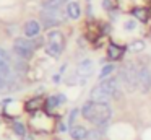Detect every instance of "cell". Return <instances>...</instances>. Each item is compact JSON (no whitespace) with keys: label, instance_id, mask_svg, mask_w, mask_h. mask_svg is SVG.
Here are the masks:
<instances>
[{"label":"cell","instance_id":"30bf717a","mask_svg":"<svg viewBox=\"0 0 151 140\" xmlns=\"http://www.w3.org/2000/svg\"><path fill=\"white\" fill-rule=\"evenodd\" d=\"M65 13L68 18L72 20H78L80 15H81V7H80L78 2H68L65 7Z\"/></svg>","mask_w":151,"mask_h":140},{"label":"cell","instance_id":"9c48e42d","mask_svg":"<svg viewBox=\"0 0 151 140\" xmlns=\"http://www.w3.org/2000/svg\"><path fill=\"white\" fill-rule=\"evenodd\" d=\"M89 98H91V101H96V103H107V101H111V96H109V94L106 93V91L102 90L99 85L91 90Z\"/></svg>","mask_w":151,"mask_h":140},{"label":"cell","instance_id":"277c9868","mask_svg":"<svg viewBox=\"0 0 151 140\" xmlns=\"http://www.w3.org/2000/svg\"><path fill=\"white\" fill-rule=\"evenodd\" d=\"M68 18L67 15H63L59 10H46L44 8L41 12V20H42V26L44 28H54V26H59L63 23V20Z\"/></svg>","mask_w":151,"mask_h":140},{"label":"cell","instance_id":"d6986e66","mask_svg":"<svg viewBox=\"0 0 151 140\" xmlns=\"http://www.w3.org/2000/svg\"><path fill=\"white\" fill-rule=\"evenodd\" d=\"M13 130H15V133H18V135H21V137L26 133V129H24V125L21 122H15L13 124Z\"/></svg>","mask_w":151,"mask_h":140},{"label":"cell","instance_id":"9a60e30c","mask_svg":"<svg viewBox=\"0 0 151 140\" xmlns=\"http://www.w3.org/2000/svg\"><path fill=\"white\" fill-rule=\"evenodd\" d=\"M47 42H55V44H63V34L57 29H52L47 34Z\"/></svg>","mask_w":151,"mask_h":140},{"label":"cell","instance_id":"44dd1931","mask_svg":"<svg viewBox=\"0 0 151 140\" xmlns=\"http://www.w3.org/2000/svg\"><path fill=\"white\" fill-rule=\"evenodd\" d=\"M8 88H10V81H8L5 77L0 75V91H5V90H8Z\"/></svg>","mask_w":151,"mask_h":140},{"label":"cell","instance_id":"52a82bcc","mask_svg":"<svg viewBox=\"0 0 151 140\" xmlns=\"http://www.w3.org/2000/svg\"><path fill=\"white\" fill-rule=\"evenodd\" d=\"M93 68H94V62H93L91 59H83L78 64V67H76V77H80V81H81V83H85V81L91 77Z\"/></svg>","mask_w":151,"mask_h":140},{"label":"cell","instance_id":"5b68a950","mask_svg":"<svg viewBox=\"0 0 151 140\" xmlns=\"http://www.w3.org/2000/svg\"><path fill=\"white\" fill-rule=\"evenodd\" d=\"M138 85H140V90L143 93H148L151 90V72L145 60L138 64Z\"/></svg>","mask_w":151,"mask_h":140},{"label":"cell","instance_id":"8fae6325","mask_svg":"<svg viewBox=\"0 0 151 140\" xmlns=\"http://www.w3.org/2000/svg\"><path fill=\"white\" fill-rule=\"evenodd\" d=\"M88 133H89V130L85 125H73L70 129V135H72L73 140H85L88 137Z\"/></svg>","mask_w":151,"mask_h":140},{"label":"cell","instance_id":"484cf974","mask_svg":"<svg viewBox=\"0 0 151 140\" xmlns=\"http://www.w3.org/2000/svg\"><path fill=\"white\" fill-rule=\"evenodd\" d=\"M78 112H80L78 109H73L72 112H70V119H68V124H70V125H72V124H73V120L76 119V116H78Z\"/></svg>","mask_w":151,"mask_h":140},{"label":"cell","instance_id":"d4e9b609","mask_svg":"<svg viewBox=\"0 0 151 140\" xmlns=\"http://www.w3.org/2000/svg\"><path fill=\"white\" fill-rule=\"evenodd\" d=\"M102 7H104V10H114V3H112V0H102Z\"/></svg>","mask_w":151,"mask_h":140},{"label":"cell","instance_id":"5bb4252c","mask_svg":"<svg viewBox=\"0 0 151 140\" xmlns=\"http://www.w3.org/2000/svg\"><path fill=\"white\" fill-rule=\"evenodd\" d=\"M63 3H67V0H44L42 8H46V10H59Z\"/></svg>","mask_w":151,"mask_h":140},{"label":"cell","instance_id":"7a4b0ae2","mask_svg":"<svg viewBox=\"0 0 151 140\" xmlns=\"http://www.w3.org/2000/svg\"><path fill=\"white\" fill-rule=\"evenodd\" d=\"M119 78L128 91H135L137 88H140V85H138V65H135L133 62H128L127 65L120 68Z\"/></svg>","mask_w":151,"mask_h":140},{"label":"cell","instance_id":"7402d4cb","mask_svg":"<svg viewBox=\"0 0 151 140\" xmlns=\"http://www.w3.org/2000/svg\"><path fill=\"white\" fill-rule=\"evenodd\" d=\"M24 59H20V60H17L15 62V68H17L18 72H24L26 70V64H24Z\"/></svg>","mask_w":151,"mask_h":140},{"label":"cell","instance_id":"7c38bea8","mask_svg":"<svg viewBox=\"0 0 151 140\" xmlns=\"http://www.w3.org/2000/svg\"><path fill=\"white\" fill-rule=\"evenodd\" d=\"M63 51V44H55V42H47V47H46V52L52 57H59Z\"/></svg>","mask_w":151,"mask_h":140},{"label":"cell","instance_id":"ffe728a7","mask_svg":"<svg viewBox=\"0 0 151 140\" xmlns=\"http://www.w3.org/2000/svg\"><path fill=\"white\" fill-rule=\"evenodd\" d=\"M60 104V101H59V96H50L49 99H47V107H55V106H59Z\"/></svg>","mask_w":151,"mask_h":140},{"label":"cell","instance_id":"3957f363","mask_svg":"<svg viewBox=\"0 0 151 140\" xmlns=\"http://www.w3.org/2000/svg\"><path fill=\"white\" fill-rule=\"evenodd\" d=\"M34 47H36V44L31 42V39H28V38H17L13 41L15 54H17L20 59H24V60H28V59L33 57Z\"/></svg>","mask_w":151,"mask_h":140},{"label":"cell","instance_id":"ac0fdd59","mask_svg":"<svg viewBox=\"0 0 151 140\" xmlns=\"http://www.w3.org/2000/svg\"><path fill=\"white\" fill-rule=\"evenodd\" d=\"M145 49V42L143 41H133L128 46V51L130 52H141Z\"/></svg>","mask_w":151,"mask_h":140},{"label":"cell","instance_id":"83f0119b","mask_svg":"<svg viewBox=\"0 0 151 140\" xmlns=\"http://www.w3.org/2000/svg\"><path fill=\"white\" fill-rule=\"evenodd\" d=\"M59 101H60V104L65 103V96H63V94H59Z\"/></svg>","mask_w":151,"mask_h":140},{"label":"cell","instance_id":"4316f807","mask_svg":"<svg viewBox=\"0 0 151 140\" xmlns=\"http://www.w3.org/2000/svg\"><path fill=\"white\" fill-rule=\"evenodd\" d=\"M0 60H10V62H12L10 55H8V54H7V52H5L2 47H0Z\"/></svg>","mask_w":151,"mask_h":140},{"label":"cell","instance_id":"2e32d148","mask_svg":"<svg viewBox=\"0 0 151 140\" xmlns=\"http://www.w3.org/2000/svg\"><path fill=\"white\" fill-rule=\"evenodd\" d=\"M115 70L114 65H104L101 68V73H99V80H106V78L112 77V72Z\"/></svg>","mask_w":151,"mask_h":140},{"label":"cell","instance_id":"4fadbf2b","mask_svg":"<svg viewBox=\"0 0 151 140\" xmlns=\"http://www.w3.org/2000/svg\"><path fill=\"white\" fill-rule=\"evenodd\" d=\"M122 47H119L117 44H114V42H111L109 44V47H107V55H109V59H112V60H117V59H120V55H122Z\"/></svg>","mask_w":151,"mask_h":140},{"label":"cell","instance_id":"6da1fadb","mask_svg":"<svg viewBox=\"0 0 151 140\" xmlns=\"http://www.w3.org/2000/svg\"><path fill=\"white\" fill-rule=\"evenodd\" d=\"M81 116L91 124L104 129L112 117V109L107 103H96V101H86L81 107Z\"/></svg>","mask_w":151,"mask_h":140},{"label":"cell","instance_id":"ba28073f","mask_svg":"<svg viewBox=\"0 0 151 140\" xmlns=\"http://www.w3.org/2000/svg\"><path fill=\"white\" fill-rule=\"evenodd\" d=\"M39 31H41V25L36 20H29V21L24 25V36H26L28 39H34L39 34Z\"/></svg>","mask_w":151,"mask_h":140},{"label":"cell","instance_id":"8992f818","mask_svg":"<svg viewBox=\"0 0 151 140\" xmlns=\"http://www.w3.org/2000/svg\"><path fill=\"white\" fill-rule=\"evenodd\" d=\"M120 83L122 81L119 77H109L106 80H101L99 86L111 96V99H114V98H119V94H120Z\"/></svg>","mask_w":151,"mask_h":140},{"label":"cell","instance_id":"603a6c76","mask_svg":"<svg viewBox=\"0 0 151 140\" xmlns=\"http://www.w3.org/2000/svg\"><path fill=\"white\" fill-rule=\"evenodd\" d=\"M124 28L127 29V31H132V29L137 28V21H135V20H128V21H125Z\"/></svg>","mask_w":151,"mask_h":140},{"label":"cell","instance_id":"e0dca14e","mask_svg":"<svg viewBox=\"0 0 151 140\" xmlns=\"http://www.w3.org/2000/svg\"><path fill=\"white\" fill-rule=\"evenodd\" d=\"M132 15L135 16V18H138L140 21H146V10L145 8H133L132 10Z\"/></svg>","mask_w":151,"mask_h":140},{"label":"cell","instance_id":"cb8c5ba5","mask_svg":"<svg viewBox=\"0 0 151 140\" xmlns=\"http://www.w3.org/2000/svg\"><path fill=\"white\" fill-rule=\"evenodd\" d=\"M37 107H39V99H31L29 103L26 104V109H37Z\"/></svg>","mask_w":151,"mask_h":140},{"label":"cell","instance_id":"f1b7e54d","mask_svg":"<svg viewBox=\"0 0 151 140\" xmlns=\"http://www.w3.org/2000/svg\"><path fill=\"white\" fill-rule=\"evenodd\" d=\"M24 140H33V139H31V137H26V139H24Z\"/></svg>","mask_w":151,"mask_h":140}]
</instances>
